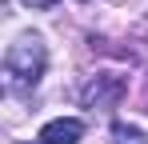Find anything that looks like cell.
Listing matches in <instances>:
<instances>
[{
    "label": "cell",
    "instance_id": "cell-1",
    "mask_svg": "<svg viewBox=\"0 0 148 144\" xmlns=\"http://www.w3.org/2000/svg\"><path fill=\"white\" fill-rule=\"evenodd\" d=\"M40 72H44V44H40L36 36L16 40V44L4 52V76H8V88H12V92L36 88Z\"/></svg>",
    "mask_w": 148,
    "mask_h": 144
},
{
    "label": "cell",
    "instance_id": "cell-2",
    "mask_svg": "<svg viewBox=\"0 0 148 144\" xmlns=\"http://www.w3.org/2000/svg\"><path fill=\"white\" fill-rule=\"evenodd\" d=\"M80 136H84V124L76 116H60L40 128V144H76Z\"/></svg>",
    "mask_w": 148,
    "mask_h": 144
},
{
    "label": "cell",
    "instance_id": "cell-3",
    "mask_svg": "<svg viewBox=\"0 0 148 144\" xmlns=\"http://www.w3.org/2000/svg\"><path fill=\"white\" fill-rule=\"evenodd\" d=\"M124 92V84L116 76H96L88 88H84V104H108V100H116Z\"/></svg>",
    "mask_w": 148,
    "mask_h": 144
},
{
    "label": "cell",
    "instance_id": "cell-4",
    "mask_svg": "<svg viewBox=\"0 0 148 144\" xmlns=\"http://www.w3.org/2000/svg\"><path fill=\"white\" fill-rule=\"evenodd\" d=\"M112 140H116V144H148V136L140 132V128H132V124H120V120H116V124H112Z\"/></svg>",
    "mask_w": 148,
    "mask_h": 144
},
{
    "label": "cell",
    "instance_id": "cell-5",
    "mask_svg": "<svg viewBox=\"0 0 148 144\" xmlns=\"http://www.w3.org/2000/svg\"><path fill=\"white\" fill-rule=\"evenodd\" d=\"M28 4H36V8H52L56 0H28Z\"/></svg>",
    "mask_w": 148,
    "mask_h": 144
},
{
    "label": "cell",
    "instance_id": "cell-6",
    "mask_svg": "<svg viewBox=\"0 0 148 144\" xmlns=\"http://www.w3.org/2000/svg\"><path fill=\"white\" fill-rule=\"evenodd\" d=\"M144 112H148V100H144Z\"/></svg>",
    "mask_w": 148,
    "mask_h": 144
}]
</instances>
